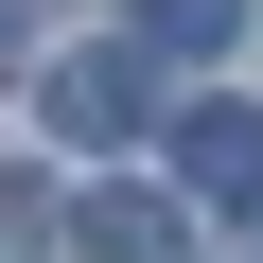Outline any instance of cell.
I'll use <instances>...</instances> for the list:
<instances>
[{
    "label": "cell",
    "instance_id": "5b68a950",
    "mask_svg": "<svg viewBox=\"0 0 263 263\" xmlns=\"http://www.w3.org/2000/svg\"><path fill=\"white\" fill-rule=\"evenodd\" d=\"M0 263H53V193L35 176H0Z\"/></svg>",
    "mask_w": 263,
    "mask_h": 263
},
{
    "label": "cell",
    "instance_id": "7a4b0ae2",
    "mask_svg": "<svg viewBox=\"0 0 263 263\" xmlns=\"http://www.w3.org/2000/svg\"><path fill=\"white\" fill-rule=\"evenodd\" d=\"M176 193L193 211H263V105H193L176 123Z\"/></svg>",
    "mask_w": 263,
    "mask_h": 263
},
{
    "label": "cell",
    "instance_id": "6da1fadb",
    "mask_svg": "<svg viewBox=\"0 0 263 263\" xmlns=\"http://www.w3.org/2000/svg\"><path fill=\"white\" fill-rule=\"evenodd\" d=\"M35 105H53V141H141V123H158V70L123 53V35H88V53L35 70Z\"/></svg>",
    "mask_w": 263,
    "mask_h": 263
},
{
    "label": "cell",
    "instance_id": "3957f363",
    "mask_svg": "<svg viewBox=\"0 0 263 263\" xmlns=\"http://www.w3.org/2000/svg\"><path fill=\"white\" fill-rule=\"evenodd\" d=\"M53 246H70V263H176L193 228H176L158 193H88V211H53Z\"/></svg>",
    "mask_w": 263,
    "mask_h": 263
},
{
    "label": "cell",
    "instance_id": "277c9868",
    "mask_svg": "<svg viewBox=\"0 0 263 263\" xmlns=\"http://www.w3.org/2000/svg\"><path fill=\"white\" fill-rule=\"evenodd\" d=\"M228 35H246V0H123V53H141V70H158V53L193 70V53H228Z\"/></svg>",
    "mask_w": 263,
    "mask_h": 263
},
{
    "label": "cell",
    "instance_id": "8992f818",
    "mask_svg": "<svg viewBox=\"0 0 263 263\" xmlns=\"http://www.w3.org/2000/svg\"><path fill=\"white\" fill-rule=\"evenodd\" d=\"M18 35H53V0H0V53H18Z\"/></svg>",
    "mask_w": 263,
    "mask_h": 263
}]
</instances>
